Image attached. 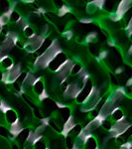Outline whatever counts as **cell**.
Masks as SVG:
<instances>
[{
  "label": "cell",
  "instance_id": "obj_1",
  "mask_svg": "<svg viewBox=\"0 0 132 149\" xmlns=\"http://www.w3.org/2000/svg\"><path fill=\"white\" fill-rule=\"evenodd\" d=\"M57 47H58V45H56V44L51 45V46L49 47V49L45 52V54H43L42 56L40 57V61L43 62L42 67H44V66H46V65L49 64V62L54 59L55 56L58 54Z\"/></svg>",
  "mask_w": 132,
  "mask_h": 149
},
{
  "label": "cell",
  "instance_id": "obj_2",
  "mask_svg": "<svg viewBox=\"0 0 132 149\" xmlns=\"http://www.w3.org/2000/svg\"><path fill=\"white\" fill-rule=\"evenodd\" d=\"M65 60H66V56L64 54L58 55L57 58H55V60H53V62L50 64V68L53 71H56L59 68H61V65L64 63Z\"/></svg>",
  "mask_w": 132,
  "mask_h": 149
},
{
  "label": "cell",
  "instance_id": "obj_3",
  "mask_svg": "<svg viewBox=\"0 0 132 149\" xmlns=\"http://www.w3.org/2000/svg\"><path fill=\"white\" fill-rule=\"evenodd\" d=\"M90 90H92V85H90V83L88 81V83H86L85 85V88H83V91L79 93V97H78V102H81L86 97V95L90 93Z\"/></svg>",
  "mask_w": 132,
  "mask_h": 149
},
{
  "label": "cell",
  "instance_id": "obj_4",
  "mask_svg": "<svg viewBox=\"0 0 132 149\" xmlns=\"http://www.w3.org/2000/svg\"><path fill=\"white\" fill-rule=\"evenodd\" d=\"M16 118H17V114L14 110L9 109L7 110L6 112V120L9 122V123H14L16 121Z\"/></svg>",
  "mask_w": 132,
  "mask_h": 149
},
{
  "label": "cell",
  "instance_id": "obj_5",
  "mask_svg": "<svg viewBox=\"0 0 132 149\" xmlns=\"http://www.w3.org/2000/svg\"><path fill=\"white\" fill-rule=\"evenodd\" d=\"M34 88H35V92L37 93L38 95H41V93H44V86H43V84L41 83V81H36Z\"/></svg>",
  "mask_w": 132,
  "mask_h": 149
},
{
  "label": "cell",
  "instance_id": "obj_6",
  "mask_svg": "<svg viewBox=\"0 0 132 149\" xmlns=\"http://www.w3.org/2000/svg\"><path fill=\"white\" fill-rule=\"evenodd\" d=\"M97 147V141L94 138H90L86 141V148L88 149H95Z\"/></svg>",
  "mask_w": 132,
  "mask_h": 149
},
{
  "label": "cell",
  "instance_id": "obj_7",
  "mask_svg": "<svg viewBox=\"0 0 132 149\" xmlns=\"http://www.w3.org/2000/svg\"><path fill=\"white\" fill-rule=\"evenodd\" d=\"M29 134H30V131L29 130H23V131H21V133L19 134V141L20 142H23V141H25L26 139L28 138V136H29Z\"/></svg>",
  "mask_w": 132,
  "mask_h": 149
},
{
  "label": "cell",
  "instance_id": "obj_8",
  "mask_svg": "<svg viewBox=\"0 0 132 149\" xmlns=\"http://www.w3.org/2000/svg\"><path fill=\"white\" fill-rule=\"evenodd\" d=\"M61 114L65 120H68L69 117V109L68 107H64V109H62V110H61Z\"/></svg>",
  "mask_w": 132,
  "mask_h": 149
},
{
  "label": "cell",
  "instance_id": "obj_9",
  "mask_svg": "<svg viewBox=\"0 0 132 149\" xmlns=\"http://www.w3.org/2000/svg\"><path fill=\"white\" fill-rule=\"evenodd\" d=\"M75 124H74V119H73V117H69V119H68V121H67V123L65 124V130H71L72 129V127H73Z\"/></svg>",
  "mask_w": 132,
  "mask_h": 149
},
{
  "label": "cell",
  "instance_id": "obj_10",
  "mask_svg": "<svg viewBox=\"0 0 132 149\" xmlns=\"http://www.w3.org/2000/svg\"><path fill=\"white\" fill-rule=\"evenodd\" d=\"M2 65H3L5 68L9 69L12 66V60L10 58H4V59L2 60Z\"/></svg>",
  "mask_w": 132,
  "mask_h": 149
},
{
  "label": "cell",
  "instance_id": "obj_11",
  "mask_svg": "<svg viewBox=\"0 0 132 149\" xmlns=\"http://www.w3.org/2000/svg\"><path fill=\"white\" fill-rule=\"evenodd\" d=\"M122 111L120 109H116L114 110V112H113V118L114 119H120L121 117H122Z\"/></svg>",
  "mask_w": 132,
  "mask_h": 149
},
{
  "label": "cell",
  "instance_id": "obj_12",
  "mask_svg": "<svg viewBox=\"0 0 132 149\" xmlns=\"http://www.w3.org/2000/svg\"><path fill=\"white\" fill-rule=\"evenodd\" d=\"M35 149H46V144L43 142V141H39V142L36 143Z\"/></svg>",
  "mask_w": 132,
  "mask_h": 149
},
{
  "label": "cell",
  "instance_id": "obj_13",
  "mask_svg": "<svg viewBox=\"0 0 132 149\" xmlns=\"http://www.w3.org/2000/svg\"><path fill=\"white\" fill-rule=\"evenodd\" d=\"M19 18H20V16H19V14L17 13V12H13V13L11 14V20L13 21V22L18 21Z\"/></svg>",
  "mask_w": 132,
  "mask_h": 149
},
{
  "label": "cell",
  "instance_id": "obj_14",
  "mask_svg": "<svg viewBox=\"0 0 132 149\" xmlns=\"http://www.w3.org/2000/svg\"><path fill=\"white\" fill-rule=\"evenodd\" d=\"M0 135H2V136H7V135H8V132H7V129L5 128V127L0 126Z\"/></svg>",
  "mask_w": 132,
  "mask_h": 149
},
{
  "label": "cell",
  "instance_id": "obj_15",
  "mask_svg": "<svg viewBox=\"0 0 132 149\" xmlns=\"http://www.w3.org/2000/svg\"><path fill=\"white\" fill-rule=\"evenodd\" d=\"M80 70H81L80 65H75V66L73 67V69H72V73L76 74V73H79V72H80Z\"/></svg>",
  "mask_w": 132,
  "mask_h": 149
},
{
  "label": "cell",
  "instance_id": "obj_16",
  "mask_svg": "<svg viewBox=\"0 0 132 149\" xmlns=\"http://www.w3.org/2000/svg\"><path fill=\"white\" fill-rule=\"evenodd\" d=\"M25 34L26 36H28V37H30V36L33 35V30L31 29L30 27H27L25 29Z\"/></svg>",
  "mask_w": 132,
  "mask_h": 149
},
{
  "label": "cell",
  "instance_id": "obj_17",
  "mask_svg": "<svg viewBox=\"0 0 132 149\" xmlns=\"http://www.w3.org/2000/svg\"><path fill=\"white\" fill-rule=\"evenodd\" d=\"M67 145H68V147H69V149L73 148L74 143H73V140H72V138H71V137H68V138H67Z\"/></svg>",
  "mask_w": 132,
  "mask_h": 149
},
{
  "label": "cell",
  "instance_id": "obj_18",
  "mask_svg": "<svg viewBox=\"0 0 132 149\" xmlns=\"http://www.w3.org/2000/svg\"><path fill=\"white\" fill-rule=\"evenodd\" d=\"M81 128L80 125H76L75 128H74V133H75V134H79L81 132Z\"/></svg>",
  "mask_w": 132,
  "mask_h": 149
},
{
  "label": "cell",
  "instance_id": "obj_19",
  "mask_svg": "<svg viewBox=\"0 0 132 149\" xmlns=\"http://www.w3.org/2000/svg\"><path fill=\"white\" fill-rule=\"evenodd\" d=\"M110 126H111V124H110V122H108V121H105L104 123V127L105 129H109Z\"/></svg>",
  "mask_w": 132,
  "mask_h": 149
},
{
  "label": "cell",
  "instance_id": "obj_20",
  "mask_svg": "<svg viewBox=\"0 0 132 149\" xmlns=\"http://www.w3.org/2000/svg\"><path fill=\"white\" fill-rule=\"evenodd\" d=\"M97 112L95 111V110H92V116L95 117V116H97Z\"/></svg>",
  "mask_w": 132,
  "mask_h": 149
},
{
  "label": "cell",
  "instance_id": "obj_21",
  "mask_svg": "<svg viewBox=\"0 0 132 149\" xmlns=\"http://www.w3.org/2000/svg\"><path fill=\"white\" fill-rule=\"evenodd\" d=\"M2 79V73H1V71H0V80Z\"/></svg>",
  "mask_w": 132,
  "mask_h": 149
},
{
  "label": "cell",
  "instance_id": "obj_22",
  "mask_svg": "<svg viewBox=\"0 0 132 149\" xmlns=\"http://www.w3.org/2000/svg\"><path fill=\"white\" fill-rule=\"evenodd\" d=\"M13 149H18V148H17V146H16V145H14L13 146Z\"/></svg>",
  "mask_w": 132,
  "mask_h": 149
}]
</instances>
